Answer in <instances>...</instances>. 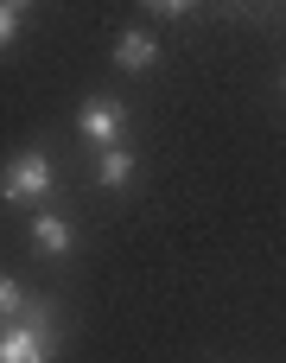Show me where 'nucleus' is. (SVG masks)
I'll use <instances>...</instances> for the list:
<instances>
[{
	"label": "nucleus",
	"instance_id": "nucleus-1",
	"mask_svg": "<svg viewBox=\"0 0 286 363\" xmlns=\"http://www.w3.org/2000/svg\"><path fill=\"white\" fill-rule=\"evenodd\" d=\"M45 191H51V160L45 153H19L6 166V179H0V198L6 204H38Z\"/></svg>",
	"mask_w": 286,
	"mask_h": 363
},
{
	"label": "nucleus",
	"instance_id": "nucleus-2",
	"mask_svg": "<svg viewBox=\"0 0 286 363\" xmlns=\"http://www.w3.org/2000/svg\"><path fill=\"white\" fill-rule=\"evenodd\" d=\"M76 128H83V140H89V147H102V153H115V140L127 134V108H121L115 96H96V102H83V115H76Z\"/></svg>",
	"mask_w": 286,
	"mask_h": 363
},
{
	"label": "nucleus",
	"instance_id": "nucleus-3",
	"mask_svg": "<svg viewBox=\"0 0 286 363\" xmlns=\"http://www.w3.org/2000/svg\"><path fill=\"white\" fill-rule=\"evenodd\" d=\"M0 363H51V338L32 325H0Z\"/></svg>",
	"mask_w": 286,
	"mask_h": 363
},
{
	"label": "nucleus",
	"instance_id": "nucleus-4",
	"mask_svg": "<svg viewBox=\"0 0 286 363\" xmlns=\"http://www.w3.org/2000/svg\"><path fill=\"white\" fill-rule=\"evenodd\" d=\"M153 57H159V45H153L147 32H127V38L115 45V64H121V70H147Z\"/></svg>",
	"mask_w": 286,
	"mask_h": 363
},
{
	"label": "nucleus",
	"instance_id": "nucleus-5",
	"mask_svg": "<svg viewBox=\"0 0 286 363\" xmlns=\"http://www.w3.org/2000/svg\"><path fill=\"white\" fill-rule=\"evenodd\" d=\"M32 242H38L45 255H64V249H70V223H64V217H38V223H32Z\"/></svg>",
	"mask_w": 286,
	"mask_h": 363
},
{
	"label": "nucleus",
	"instance_id": "nucleus-6",
	"mask_svg": "<svg viewBox=\"0 0 286 363\" xmlns=\"http://www.w3.org/2000/svg\"><path fill=\"white\" fill-rule=\"evenodd\" d=\"M127 179H134V153H121V147H115V153H102L96 185H127Z\"/></svg>",
	"mask_w": 286,
	"mask_h": 363
},
{
	"label": "nucleus",
	"instance_id": "nucleus-7",
	"mask_svg": "<svg viewBox=\"0 0 286 363\" xmlns=\"http://www.w3.org/2000/svg\"><path fill=\"white\" fill-rule=\"evenodd\" d=\"M19 313H25V287L13 274H0V325H19Z\"/></svg>",
	"mask_w": 286,
	"mask_h": 363
},
{
	"label": "nucleus",
	"instance_id": "nucleus-8",
	"mask_svg": "<svg viewBox=\"0 0 286 363\" xmlns=\"http://www.w3.org/2000/svg\"><path fill=\"white\" fill-rule=\"evenodd\" d=\"M13 26H19V6H13V0H0V45L13 38Z\"/></svg>",
	"mask_w": 286,
	"mask_h": 363
}]
</instances>
